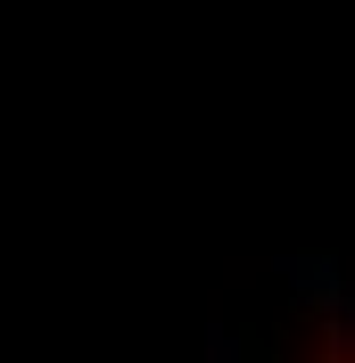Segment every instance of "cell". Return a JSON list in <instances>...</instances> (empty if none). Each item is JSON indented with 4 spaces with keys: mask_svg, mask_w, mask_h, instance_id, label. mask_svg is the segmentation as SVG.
<instances>
[{
    "mask_svg": "<svg viewBox=\"0 0 355 363\" xmlns=\"http://www.w3.org/2000/svg\"><path fill=\"white\" fill-rule=\"evenodd\" d=\"M314 363H355V347H331V355H314Z\"/></svg>",
    "mask_w": 355,
    "mask_h": 363,
    "instance_id": "1",
    "label": "cell"
}]
</instances>
